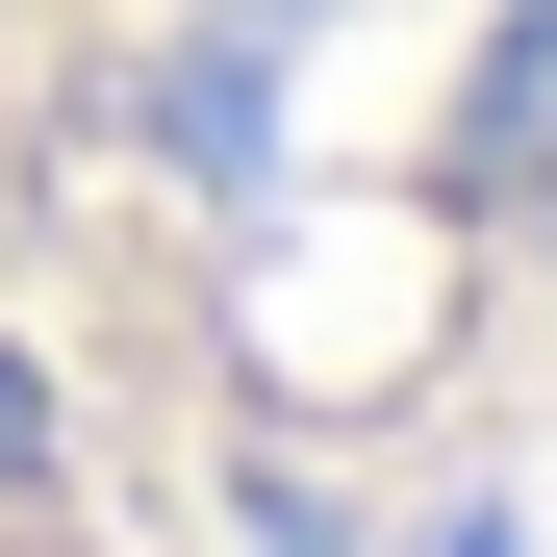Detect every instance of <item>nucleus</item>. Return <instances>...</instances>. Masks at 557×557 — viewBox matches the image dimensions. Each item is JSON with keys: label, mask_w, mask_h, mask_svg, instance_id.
I'll list each match as a JSON object with an SVG mask.
<instances>
[{"label": "nucleus", "mask_w": 557, "mask_h": 557, "mask_svg": "<svg viewBox=\"0 0 557 557\" xmlns=\"http://www.w3.org/2000/svg\"><path fill=\"white\" fill-rule=\"evenodd\" d=\"M0 557H102V507H76V431H51V381L0 355Z\"/></svg>", "instance_id": "f257e3e1"}]
</instances>
